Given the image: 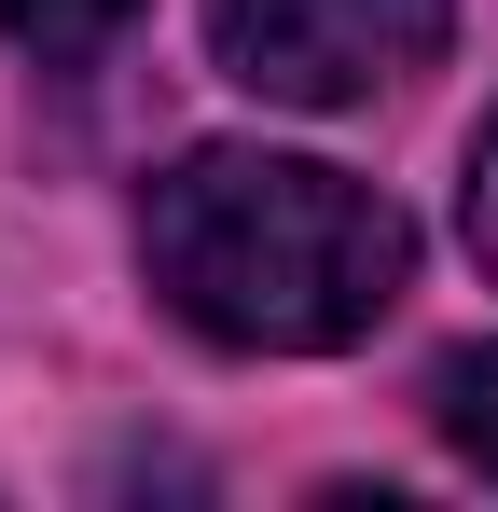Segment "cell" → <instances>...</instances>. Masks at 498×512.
Masks as SVG:
<instances>
[{
	"instance_id": "cell-1",
	"label": "cell",
	"mask_w": 498,
	"mask_h": 512,
	"mask_svg": "<svg viewBox=\"0 0 498 512\" xmlns=\"http://www.w3.org/2000/svg\"><path fill=\"white\" fill-rule=\"evenodd\" d=\"M139 263L153 291L194 319L208 346H263V360H319V346H360L388 305H402V208L360 194L346 167H305V153H180L139 208Z\"/></svg>"
},
{
	"instance_id": "cell-2",
	"label": "cell",
	"mask_w": 498,
	"mask_h": 512,
	"mask_svg": "<svg viewBox=\"0 0 498 512\" xmlns=\"http://www.w3.org/2000/svg\"><path fill=\"white\" fill-rule=\"evenodd\" d=\"M457 0H208V42L249 97H291V111H360V97L415 84L443 56Z\"/></svg>"
},
{
	"instance_id": "cell-3",
	"label": "cell",
	"mask_w": 498,
	"mask_h": 512,
	"mask_svg": "<svg viewBox=\"0 0 498 512\" xmlns=\"http://www.w3.org/2000/svg\"><path fill=\"white\" fill-rule=\"evenodd\" d=\"M443 443L471 457L498 485V346H471V360H443Z\"/></svg>"
},
{
	"instance_id": "cell-4",
	"label": "cell",
	"mask_w": 498,
	"mask_h": 512,
	"mask_svg": "<svg viewBox=\"0 0 498 512\" xmlns=\"http://www.w3.org/2000/svg\"><path fill=\"white\" fill-rule=\"evenodd\" d=\"M0 28H14V42H42V56H83V42H111V28H125V0H0Z\"/></svg>"
},
{
	"instance_id": "cell-5",
	"label": "cell",
	"mask_w": 498,
	"mask_h": 512,
	"mask_svg": "<svg viewBox=\"0 0 498 512\" xmlns=\"http://www.w3.org/2000/svg\"><path fill=\"white\" fill-rule=\"evenodd\" d=\"M471 250H485V277H498V125H485V153H471Z\"/></svg>"
}]
</instances>
